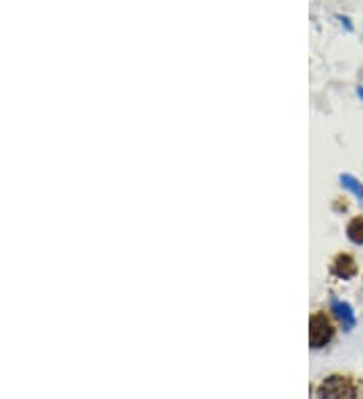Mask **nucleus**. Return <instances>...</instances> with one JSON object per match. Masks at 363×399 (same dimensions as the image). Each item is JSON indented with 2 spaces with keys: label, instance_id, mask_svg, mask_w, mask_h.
I'll use <instances>...</instances> for the list:
<instances>
[{
  "label": "nucleus",
  "instance_id": "f257e3e1",
  "mask_svg": "<svg viewBox=\"0 0 363 399\" xmlns=\"http://www.w3.org/2000/svg\"><path fill=\"white\" fill-rule=\"evenodd\" d=\"M319 399H357V389L343 375H331L327 377L317 391Z\"/></svg>",
  "mask_w": 363,
  "mask_h": 399
},
{
  "label": "nucleus",
  "instance_id": "f03ea898",
  "mask_svg": "<svg viewBox=\"0 0 363 399\" xmlns=\"http://www.w3.org/2000/svg\"><path fill=\"white\" fill-rule=\"evenodd\" d=\"M311 333H309V337H311V347H323L327 343L331 341V337H333V327H331V321L327 319V315L323 313H317V315H313L311 317Z\"/></svg>",
  "mask_w": 363,
  "mask_h": 399
},
{
  "label": "nucleus",
  "instance_id": "7ed1b4c3",
  "mask_svg": "<svg viewBox=\"0 0 363 399\" xmlns=\"http://www.w3.org/2000/svg\"><path fill=\"white\" fill-rule=\"evenodd\" d=\"M333 272L341 279H351L355 272H357V266H355V260L349 256V254H339L333 263Z\"/></svg>",
  "mask_w": 363,
  "mask_h": 399
},
{
  "label": "nucleus",
  "instance_id": "20e7f679",
  "mask_svg": "<svg viewBox=\"0 0 363 399\" xmlns=\"http://www.w3.org/2000/svg\"><path fill=\"white\" fill-rule=\"evenodd\" d=\"M331 306H333V313H335V317L341 321L343 324V329H351L353 323H355V317H353V313H351V306L347 303H341V301H337V299H333L331 301Z\"/></svg>",
  "mask_w": 363,
  "mask_h": 399
},
{
  "label": "nucleus",
  "instance_id": "39448f33",
  "mask_svg": "<svg viewBox=\"0 0 363 399\" xmlns=\"http://www.w3.org/2000/svg\"><path fill=\"white\" fill-rule=\"evenodd\" d=\"M347 236L355 242L363 244V218H353L347 226Z\"/></svg>",
  "mask_w": 363,
  "mask_h": 399
},
{
  "label": "nucleus",
  "instance_id": "423d86ee",
  "mask_svg": "<svg viewBox=\"0 0 363 399\" xmlns=\"http://www.w3.org/2000/svg\"><path fill=\"white\" fill-rule=\"evenodd\" d=\"M341 182H343V186L347 188V190H351L355 196H360V198H363V188L360 186V182L355 180V178H351V175H341Z\"/></svg>",
  "mask_w": 363,
  "mask_h": 399
},
{
  "label": "nucleus",
  "instance_id": "0eeeda50",
  "mask_svg": "<svg viewBox=\"0 0 363 399\" xmlns=\"http://www.w3.org/2000/svg\"><path fill=\"white\" fill-rule=\"evenodd\" d=\"M357 93H360V97H363V87H360V91H357Z\"/></svg>",
  "mask_w": 363,
  "mask_h": 399
}]
</instances>
